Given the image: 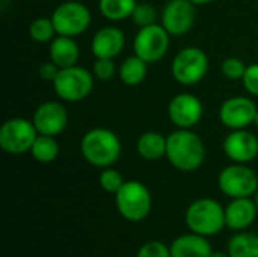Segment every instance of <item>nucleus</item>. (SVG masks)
<instances>
[{
  "instance_id": "1",
  "label": "nucleus",
  "mask_w": 258,
  "mask_h": 257,
  "mask_svg": "<svg viewBox=\"0 0 258 257\" xmlns=\"http://www.w3.org/2000/svg\"><path fill=\"white\" fill-rule=\"evenodd\" d=\"M166 158L174 168L190 173L203 165L206 147L195 132L190 129H178L168 136Z\"/></svg>"
},
{
  "instance_id": "2",
  "label": "nucleus",
  "mask_w": 258,
  "mask_h": 257,
  "mask_svg": "<svg viewBox=\"0 0 258 257\" xmlns=\"http://www.w3.org/2000/svg\"><path fill=\"white\" fill-rule=\"evenodd\" d=\"M83 159L97 168L112 167L121 156L122 145L118 135L104 127L88 130L80 141Z\"/></svg>"
},
{
  "instance_id": "3",
  "label": "nucleus",
  "mask_w": 258,
  "mask_h": 257,
  "mask_svg": "<svg viewBox=\"0 0 258 257\" xmlns=\"http://www.w3.org/2000/svg\"><path fill=\"white\" fill-rule=\"evenodd\" d=\"M186 226L192 233L201 236H213L219 233L225 224V209L213 198L195 200L186 211Z\"/></svg>"
},
{
  "instance_id": "4",
  "label": "nucleus",
  "mask_w": 258,
  "mask_h": 257,
  "mask_svg": "<svg viewBox=\"0 0 258 257\" xmlns=\"http://www.w3.org/2000/svg\"><path fill=\"white\" fill-rule=\"evenodd\" d=\"M115 206L124 220L130 223H139L150 215L153 198L144 183L138 180H128L124 182L121 189L115 194Z\"/></svg>"
},
{
  "instance_id": "5",
  "label": "nucleus",
  "mask_w": 258,
  "mask_h": 257,
  "mask_svg": "<svg viewBox=\"0 0 258 257\" xmlns=\"http://www.w3.org/2000/svg\"><path fill=\"white\" fill-rule=\"evenodd\" d=\"M53 88L60 100L77 103L91 94L94 88V74L79 65L60 68L53 82Z\"/></svg>"
},
{
  "instance_id": "6",
  "label": "nucleus",
  "mask_w": 258,
  "mask_h": 257,
  "mask_svg": "<svg viewBox=\"0 0 258 257\" xmlns=\"http://www.w3.org/2000/svg\"><path fill=\"white\" fill-rule=\"evenodd\" d=\"M50 18L57 35L71 38L88 30L92 21L91 11L79 0H68L60 3L59 6H56Z\"/></svg>"
},
{
  "instance_id": "7",
  "label": "nucleus",
  "mask_w": 258,
  "mask_h": 257,
  "mask_svg": "<svg viewBox=\"0 0 258 257\" xmlns=\"http://www.w3.org/2000/svg\"><path fill=\"white\" fill-rule=\"evenodd\" d=\"M209 70V58L198 47H186L172 59L171 71L174 79L186 86L200 83Z\"/></svg>"
},
{
  "instance_id": "8",
  "label": "nucleus",
  "mask_w": 258,
  "mask_h": 257,
  "mask_svg": "<svg viewBox=\"0 0 258 257\" xmlns=\"http://www.w3.org/2000/svg\"><path fill=\"white\" fill-rule=\"evenodd\" d=\"M38 135L33 121L26 118H11L0 127V147L5 153L23 155L30 151Z\"/></svg>"
},
{
  "instance_id": "9",
  "label": "nucleus",
  "mask_w": 258,
  "mask_h": 257,
  "mask_svg": "<svg viewBox=\"0 0 258 257\" xmlns=\"http://www.w3.org/2000/svg\"><path fill=\"white\" fill-rule=\"evenodd\" d=\"M219 189L230 198H246L257 192L258 176L245 164L225 167L218 177Z\"/></svg>"
},
{
  "instance_id": "10",
  "label": "nucleus",
  "mask_w": 258,
  "mask_h": 257,
  "mask_svg": "<svg viewBox=\"0 0 258 257\" xmlns=\"http://www.w3.org/2000/svg\"><path fill=\"white\" fill-rule=\"evenodd\" d=\"M169 33L160 24H151L141 27L133 41L135 55L144 59L147 64L159 62L169 48Z\"/></svg>"
},
{
  "instance_id": "11",
  "label": "nucleus",
  "mask_w": 258,
  "mask_h": 257,
  "mask_svg": "<svg viewBox=\"0 0 258 257\" xmlns=\"http://www.w3.org/2000/svg\"><path fill=\"white\" fill-rule=\"evenodd\" d=\"M257 109L254 100L243 95H236L222 103L219 109V120L225 127L231 130L246 129L248 126L254 124Z\"/></svg>"
},
{
  "instance_id": "12",
  "label": "nucleus",
  "mask_w": 258,
  "mask_h": 257,
  "mask_svg": "<svg viewBox=\"0 0 258 257\" xmlns=\"http://www.w3.org/2000/svg\"><path fill=\"white\" fill-rule=\"evenodd\" d=\"M168 117L178 129H192L203 118V103L190 92H180L171 98Z\"/></svg>"
},
{
  "instance_id": "13",
  "label": "nucleus",
  "mask_w": 258,
  "mask_h": 257,
  "mask_svg": "<svg viewBox=\"0 0 258 257\" xmlns=\"http://www.w3.org/2000/svg\"><path fill=\"white\" fill-rule=\"evenodd\" d=\"M195 23V5L190 0H169L162 12V26L169 35L187 33Z\"/></svg>"
},
{
  "instance_id": "14",
  "label": "nucleus",
  "mask_w": 258,
  "mask_h": 257,
  "mask_svg": "<svg viewBox=\"0 0 258 257\" xmlns=\"http://www.w3.org/2000/svg\"><path fill=\"white\" fill-rule=\"evenodd\" d=\"M39 135L57 136L68 124V112L59 101H45L39 105L32 118Z\"/></svg>"
},
{
  "instance_id": "15",
  "label": "nucleus",
  "mask_w": 258,
  "mask_h": 257,
  "mask_svg": "<svg viewBox=\"0 0 258 257\" xmlns=\"http://www.w3.org/2000/svg\"><path fill=\"white\" fill-rule=\"evenodd\" d=\"M224 151L236 164H248L258 156V138L251 132L233 130L224 141Z\"/></svg>"
},
{
  "instance_id": "16",
  "label": "nucleus",
  "mask_w": 258,
  "mask_h": 257,
  "mask_svg": "<svg viewBox=\"0 0 258 257\" xmlns=\"http://www.w3.org/2000/svg\"><path fill=\"white\" fill-rule=\"evenodd\" d=\"M125 45V35L119 27H101L91 41V52L97 59H115Z\"/></svg>"
},
{
  "instance_id": "17",
  "label": "nucleus",
  "mask_w": 258,
  "mask_h": 257,
  "mask_svg": "<svg viewBox=\"0 0 258 257\" xmlns=\"http://www.w3.org/2000/svg\"><path fill=\"white\" fill-rule=\"evenodd\" d=\"M257 214V204L251 200V197L233 198V201H230L225 208V224L231 230L242 232L255 221Z\"/></svg>"
},
{
  "instance_id": "18",
  "label": "nucleus",
  "mask_w": 258,
  "mask_h": 257,
  "mask_svg": "<svg viewBox=\"0 0 258 257\" xmlns=\"http://www.w3.org/2000/svg\"><path fill=\"white\" fill-rule=\"evenodd\" d=\"M169 250L171 257H209L212 254V245L207 238L192 232L175 238Z\"/></svg>"
},
{
  "instance_id": "19",
  "label": "nucleus",
  "mask_w": 258,
  "mask_h": 257,
  "mask_svg": "<svg viewBox=\"0 0 258 257\" xmlns=\"http://www.w3.org/2000/svg\"><path fill=\"white\" fill-rule=\"evenodd\" d=\"M50 61H53L59 68H68L73 65H77L80 50L77 42L71 36L57 35L50 42Z\"/></svg>"
},
{
  "instance_id": "20",
  "label": "nucleus",
  "mask_w": 258,
  "mask_h": 257,
  "mask_svg": "<svg viewBox=\"0 0 258 257\" xmlns=\"http://www.w3.org/2000/svg\"><path fill=\"white\" fill-rule=\"evenodd\" d=\"M168 138L159 132H145L139 136L136 150L139 156L145 161H159L166 156Z\"/></svg>"
},
{
  "instance_id": "21",
  "label": "nucleus",
  "mask_w": 258,
  "mask_h": 257,
  "mask_svg": "<svg viewBox=\"0 0 258 257\" xmlns=\"http://www.w3.org/2000/svg\"><path fill=\"white\" fill-rule=\"evenodd\" d=\"M147 65L148 64L136 55L127 58L119 67L118 74H119L121 82L127 86H136V85L142 83L147 77V73H148Z\"/></svg>"
},
{
  "instance_id": "22",
  "label": "nucleus",
  "mask_w": 258,
  "mask_h": 257,
  "mask_svg": "<svg viewBox=\"0 0 258 257\" xmlns=\"http://www.w3.org/2000/svg\"><path fill=\"white\" fill-rule=\"evenodd\" d=\"M138 2L136 0H100V14L110 21H121L130 18Z\"/></svg>"
},
{
  "instance_id": "23",
  "label": "nucleus",
  "mask_w": 258,
  "mask_h": 257,
  "mask_svg": "<svg viewBox=\"0 0 258 257\" xmlns=\"http://www.w3.org/2000/svg\"><path fill=\"white\" fill-rule=\"evenodd\" d=\"M29 153L36 162L41 164L54 162L59 156V144L56 141V136L38 135Z\"/></svg>"
},
{
  "instance_id": "24",
  "label": "nucleus",
  "mask_w": 258,
  "mask_h": 257,
  "mask_svg": "<svg viewBox=\"0 0 258 257\" xmlns=\"http://www.w3.org/2000/svg\"><path fill=\"white\" fill-rule=\"evenodd\" d=\"M230 257H258V235L237 233L228 242Z\"/></svg>"
},
{
  "instance_id": "25",
  "label": "nucleus",
  "mask_w": 258,
  "mask_h": 257,
  "mask_svg": "<svg viewBox=\"0 0 258 257\" xmlns=\"http://www.w3.org/2000/svg\"><path fill=\"white\" fill-rule=\"evenodd\" d=\"M29 35L30 38L35 41V42H51L57 35L56 33V29H54V24L51 21V18H47V17H39V18H35L30 26H29Z\"/></svg>"
},
{
  "instance_id": "26",
  "label": "nucleus",
  "mask_w": 258,
  "mask_h": 257,
  "mask_svg": "<svg viewBox=\"0 0 258 257\" xmlns=\"http://www.w3.org/2000/svg\"><path fill=\"white\" fill-rule=\"evenodd\" d=\"M100 186L103 188V191L109 192V194H116L121 186L124 185V179L121 176L119 171L113 170V168H103L100 177H98Z\"/></svg>"
},
{
  "instance_id": "27",
  "label": "nucleus",
  "mask_w": 258,
  "mask_h": 257,
  "mask_svg": "<svg viewBox=\"0 0 258 257\" xmlns=\"http://www.w3.org/2000/svg\"><path fill=\"white\" fill-rule=\"evenodd\" d=\"M156 18H157V12L154 6L150 3H138L132 14V20L136 26H139V29L156 24Z\"/></svg>"
},
{
  "instance_id": "28",
  "label": "nucleus",
  "mask_w": 258,
  "mask_h": 257,
  "mask_svg": "<svg viewBox=\"0 0 258 257\" xmlns=\"http://www.w3.org/2000/svg\"><path fill=\"white\" fill-rule=\"evenodd\" d=\"M222 74L230 79V80H239L243 79L245 71H246V65L242 59L239 58H227L222 62Z\"/></svg>"
},
{
  "instance_id": "29",
  "label": "nucleus",
  "mask_w": 258,
  "mask_h": 257,
  "mask_svg": "<svg viewBox=\"0 0 258 257\" xmlns=\"http://www.w3.org/2000/svg\"><path fill=\"white\" fill-rule=\"evenodd\" d=\"M92 74L98 80H110L116 74V65L113 59H97L92 67Z\"/></svg>"
},
{
  "instance_id": "30",
  "label": "nucleus",
  "mask_w": 258,
  "mask_h": 257,
  "mask_svg": "<svg viewBox=\"0 0 258 257\" xmlns=\"http://www.w3.org/2000/svg\"><path fill=\"white\" fill-rule=\"evenodd\" d=\"M136 257H171V250L160 241H150L139 248Z\"/></svg>"
},
{
  "instance_id": "31",
  "label": "nucleus",
  "mask_w": 258,
  "mask_h": 257,
  "mask_svg": "<svg viewBox=\"0 0 258 257\" xmlns=\"http://www.w3.org/2000/svg\"><path fill=\"white\" fill-rule=\"evenodd\" d=\"M245 89L251 94L258 97V64H251L246 67L245 76L242 79Z\"/></svg>"
},
{
  "instance_id": "32",
  "label": "nucleus",
  "mask_w": 258,
  "mask_h": 257,
  "mask_svg": "<svg viewBox=\"0 0 258 257\" xmlns=\"http://www.w3.org/2000/svg\"><path fill=\"white\" fill-rule=\"evenodd\" d=\"M59 71H60V68H59L53 61L44 62V64L39 67V76H41L44 80H47V82H54V79L57 77Z\"/></svg>"
},
{
  "instance_id": "33",
  "label": "nucleus",
  "mask_w": 258,
  "mask_h": 257,
  "mask_svg": "<svg viewBox=\"0 0 258 257\" xmlns=\"http://www.w3.org/2000/svg\"><path fill=\"white\" fill-rule=\"evenodd\" d=\"M195 6H201V5H209V3H212V2H215V0H190Z\"/></svg>"
},
{
  "instance_id": "34",
  "label": "nucleus",
  "mask_w": 258,
  "mask_h": 257,
  "mask_svg": "<svg viewBox=\"0 0 258 257\" xmlns=\"http://www.w3.org/2000/svg\"><path fill=\"white\" fill-rule=\"evenodd\" d=\"M209 257H230L228 253H222V251H212V254Z\"/></svg>"
},
{
  "instance_id": "35",
  "label": "nucleus",
  "mask_w": 258,
  "mask_h": 257,
  "mask_svg": "<svg viewBox=\"0 0 258 257\" xmlns=\"http://www.w3.org/2000/svg\"><path fill=\"white\" fill-rule=\"evenodd\" d=\"M254 126L258 127V109H257V114H255V117H254Z\"/></svg>"
},
{
  "instance_id": "36",
  "label": "nucleus",
  "mask_w": 258,
  "mask_h": 257,
  "mask_svg": "<svg viewBox=\"0 0 258 257\" xmlns=\"http://www.w3.org/2000/svg\"><path fill=\"white\" fill-rule=\"evenodd\" d=\"M255 204H257V209H258V189H257V192H255Z\"/></svg>"
},
{
  "instance_id": "37",
  "label": "nucleus",
  "mask_w": 258,
  "mask_h": 257,
  "mask_svg": "<svg viewBox=\"0 0 258 257\" xmlns=\"http://www.w3.org/2000/svg\"><path fill=\"white\" fill-rule=\"evenodd\" d=\"M79 2H80V0H79Z\"/></svg>"
}]
</instances>
